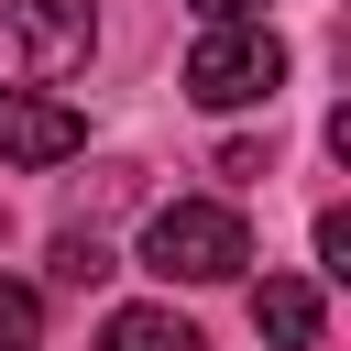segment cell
<instances>
[{
	"label": "cell",
	"instance_id": "cell-6",
	"mask_svg": "<svg viewBox=\"0 0 351 351\" xmlns=\"http://www.w3.org/2000/svg\"><path fill=\"white\" fill-rule=\"evenodd\" d=\"M99 351H208V340H197V318H176V307H110Z\"/></svg>",
	"mask_w": 351,
	"mask_h": 351
},
{
	"label": "cell",
	"instance_id": "cell-11",
	"mask_svg": "<svg viewBox=\"0 0 351 351\" xmlns=\"http://www.w3.org/2000/svg\"><path fill=\"white\" fill-rule=\"evenodd\" d=\"M329 154H340V165H351V99H340V110H329Z\"/></svg>",
	"mask_w": 351,
	"mask_h": 351
},
{
	"label": "cell",
	"instance_id": "cell-2",
	"mask_svg": "<svg viewBox=\"0 0 351 351\" xmlns=\"http://www.w3.org/2000/svg\"><path fill=\"white\" fill-rule=\"evenodd\" d=\"M274 88H285V44L263 22L197 33V55H186V99L197 110H274Z\"/></svg>",
	"mask_w": 351,
	"mask_h": 351
},
{
	"label": "cell",
	"instance_id": "cell-10",
	"mask_svg": "<svg viewBox=\"0 0 351 351\" xmlns=\"http://www.w3.org/2000/svg\"><path fill=\"white\" fill-rule=\"evenodd\" d=\"M186 11H197L208 33H219V22H263V0H186Z\"/></svg>",
	"mask_w": 351,
	"mask_h": 351
},
{
	"label": "cell",
	"instance_id": "cell-5",
	"mask_svg": "<svg viewBox=\"0 0 351 351\" xmlns=\"http://www.w3.org/2000/svg\"><path fill=\"white\" fill-rule=\"evenodd\" d=\"M252 329H263V351H318V285L307 274H263L252 285Z\"/></svg>",
	"mask_w": 351,
	"mask_h": 351
},
{
	"label": "cell",
	"instance_id": "cell-8",
	"mask_svg": "<svg viewBox=\"0 0 351 351\" xmlns=\"http://www.w3.org/2000/svg\"><path fill=\"white\" fill-rule=\"evenodd\" d=\"M318 274H329V285H351V197H340V208H318Z\"/></svg>",
	"mask_w": 351,
	"mask_h": 351
},
{
	"label": "cell",
	"instance_id": "cell-3",
	"mask_svg": "<svg viewBox=\"0 0 351 351\" xmlns=\"http://www.w3.org/2000/svg\"><path fill=\"white\" fill-rule=\"evenodd\" d=\"M0 22H11V44H22V66H33L44 88L99 55V11H88V0H0Z\"/></svg>",
	"mask_w": 351,
	"mask_h": 351
},
{
	"label": "cell",
	"instance_id": "cell-9",
	"mask_svg": "<svg viewBox=\"0 0 351 351\" xmlns=\"http://www.w3.org/2000/svg\"><path fill=\"white\" fill-rule=\"evenodd\" d=\"M99 274H110V252H99L88 230H66V241H55V285H99Z\"/></svg>",
	"mask_w": 351,
	"mask_h": 351
},
{
	"label": "cell",
	"instance_id": "cell-4",
	"mask_svg": "<svg viewBox=\"0 0 351 351\" xmlns=\"http://www.w3.org/2000/svg\"><path fill=\"white\" fill-rule=\"evenodd\" d=\"M88 143V121L55 88H0V165H66Z\"/></svg>",
	"mask_w": 351,
	"mask_h": 351
},
{
	"label": "cell",
	"instance_id": "cell-7",
	"mask_svg": "<svg viewBox=\"0 0 351 351\" xmlns=\"http://www.w3.org/2000/svg\"><path fill=\"white\" fill-rule=\"evenodd\" d=\"M33 329H44V296L22 274H0V351H33Z\"/></svg>",
	"mask_w": 351,
	"mask_h": 351
},
{
	"label": "cell",
	"instance_id": "cell-1",
	"mask_svg": "<svg viewBox=\"0 0 351 351\" xmlns=\"http://www.w3.org/2000/svg\"><path fill=\"white\" fill-rule=\"evenodd\" d=\"M143 263H154L165 285H230V274L252 263V230H241V208H219V197H176V208H154Z\"/></svg>",
	"mask_w": 351,
	"mask_h": 351
}]
</instances>
